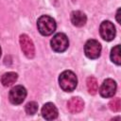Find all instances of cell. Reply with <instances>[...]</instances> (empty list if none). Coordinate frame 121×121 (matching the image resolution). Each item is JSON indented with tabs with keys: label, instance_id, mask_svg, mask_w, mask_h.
<instances>
[{
	"label": "cell",
	"instance_id": "6da1fadb",
	"mask_svg": "<svg viewBox=\"0 0 121 121\" xmlns=\"http://www.w3.org/2000/svg\"><path fill=\"white\" fill-rule=\"evenodd\" d=\"M59 83L60 88L65 92H72L76 89L78 84L77 76L69 70L63 71L59 77Z\"/></svg>",
	"mask_w": 121,
	"mask_h": 121
},
{
	"label": "cell",
	"instance_id": "7a4b0ae2",
	"mask_svg": "<svg viewBox=\"0 0 121 121\" xmlns=\"http://www.w3.org/2000/svg\"><path fill=\"white\" fill-rule=\"evenodd\" d=\"M37 26L40 33L43 36L51 35L56 30V22L55 20L47 15L41 16L37 21Z\"/></svg>",
	"mask_w": 121,
	"mask_h": 121
},
{
	"label": "cell",
	"instance_id": "3957f363",
	"mask_svg": "<svg viewBox=\"0 0 121 121\" xmlns=\"http://www.w3.org/2000/svg\"><path fill=\"white\" fill-rule=\"evenodd\" d=\"M69 45L68 38L63 33H57L51 40V47L56 52H63Z\"/></svg>",
	"mask_w": 121,
	"mask_h": 121
},
{
	"label": "cell",
	"instance_id": "277c9868",
	"mask_svg": "<svg viewBox=\"0 0 121 121\" xmlns=\"http://www.w3.org/2000/svg\"><path fill=\"white\" fill-rule=\"evenodd\" d=\"M84 52L89 59H97L101 53V44L96 40H89L84 46Z\"/></svg>",
	"mask_w": 121,
	"mask_h": 121
},
{
	"label": "cell",
	"instance_id": "5b68a950",
	"mask_svg": "<svg viewBox=\"0 0 121 121\" xmlns=\"http://www.w3.org/2000/svg\"><path fill=\"white\" fill-rule=\"evenodd\" d=\"M26 96V90L22 85H17L9 91V101L14 105L21 104L25 100Z\"/></svg>",
	"mask_w": 121,
	"mask_h": 121
},
{
	"label": "cell",
	"instance_id": "8992f818",
	"mask_svg": "<svg viewBox=\"0 0 121 121\" xmlns=\"http://www.w3.org/2000/svg\"><path fill=\"white\" fill-rule=\"evenodd\" d=\"M100 36L105 41H112L115 37V27L110 21H103L99 27Z\"/></svg>",
	"mask_w": 121,
	"mask_h": 121
},
{
	"label": "cell",
	"instance_id": "52a82bcc",
	"mask_svg": "<svg viewBox=\"0 0 121 121\" xmlns=\"http://www.w3.org/2000/svg\"><path fill=\"white\" fill-rule=\"evenodd\" d=\"M20 45L23 50V53L27 57V58H33L35 54V47L34 44L31 41V39L26 35L23 34L20 36Z\"/></svg>",
	"mask_w": 121,
	"mask_h": 121
},
{
	"label": "cell",
	"instance_id": "ba28073f",
	"mask_svg": "<svg viewBox=\"0 0 121 121\" xmlns=\"http://www.w3.org/2000/svg\"><path fill=\"white\" fill-rule=\"evenodd\" d=\"M116 91V83L112 78H107L103 81V83L100 86L99 93L100 95L103 97H112L115 94Z\"/></svg>",
	"mask_w": 121,
	"mask_h": 121
},
{
	"label": "cell",
	"instance_id": "9c48e42d",
	"mask_svg": "<svg viewBox=\"0 0 121 121\" xmlns=\"http://www.w3.org/2000/svg\"><path fill=\"white\" fill-rule=\"evenodd\" d=\"M42 115L46 120H53L58 117V109L53 103H45L42 108Z\"/></svg>",
	"mask_w": 121,
	"mask_h": 121
},
{
	"label": "cell",
	"instance_id": "30bf717a",
	"mask_svg": "<svg viewBox=\"0 0 121 121\" xmlns=\"http://www.w3.org/2000/svg\"><path fill=\"white\" fill-rule=\"evenodd\" d=\"M83 108H84V102L78 96L72 97L67 102V109L72 113H78V112H81L83 110Z\"/></svg>",
	"mask_w": 121,
	"mask_h": 121
},
{
	"label": "cell",
	"instance_id": "8fae6325",
	"mask_svg": "<svg viewBox=\"0 0 121 121\" xmlns=\"http://www.w3.org/2000/svg\"><path fill=\"white\" fill-rule=\"evenodd\" d=\"M86 21H87V17L83 12L79 10H75L71 13V22L74 26H78V27L83 26Z\"/></svg>",
	"mask_w": 121,
	"mask_h": 121
},
{
	"label": "cell",
	"instance_id": "7c38bea8",
	"mask_svg": "<svg viewBox=\"0 0 121 121\" xmlns=\"http://www.w3.org/2000/svg\"><path fill=\"white\" fill-rule=\"evenodd\" d=\"M17 78H18V75L14 72H8V73H5L2 78H1V82L4 86L8 87V86H10L12 85L16 80H17Z\"/></svg>",
	"mask_w": 121,
	"mask_h": 121
},
{
	"label": "cell",
	"instance_id": "4fadbf2b",
	"mask_svg": "<svg viewBox=\"0 0 121 121\" xmlns=\"http://www.w3.org/2000/svg\"><path fill=\"white\" fill-rule=\"evenodd\" d=\"M86 84H87V89H88L89 94L95 95L97 93V91H98V84H97V80H96L95 78L89 77L87 78Z\"/></svg>",
	"mask_w": 121,
	"mask_h": 121
},
{
	"label": "cell",
	"instance_id": "5bb4252c",
	"mask_svg": "<svg viewBox=\"0 0 121 121\" xmlns=\"http://www.w3.org/2000/svg\"><path fill=\"white\" fill-rule=\"evenodd\" d=\"M111 60L117 65L121 63V57H120V45H115L111 51Z\"/></svg>",
	"mask_w": 121,
	"mask_h": 121
},
{
	"label": "cell",
	"instance_id": "9a60e30c",
	"mask_svg": "<svg viewBox=\"0 0 121 121\" xmlns=\"http://www.w3.org/2000/svg\"><path fill=\"white\" fill-rule=\"evenodd\" d=\"M26 112L29 115H33L38 111V104L34 101H30L26 105Z\"/></svg>",
	"mask_w": 121,
	"mask_h": 121
},
{
	"label": "cell",
	"instance_id": "2e32d148",
	"mask_svg": "<svg viewBox=\"0 0 121 121\" xmlns=\"http://www.w3.org/2000/svg\"><path fill=\"white\" fill-rule=\"evenodd\" d=\"M109 108L112 111V112H119L121 109V100L119 97L113 98L110 101L109 103Z\"/></svg>",
	"mask_w": 121,
	"mask_h": 121
},
{
	"label": "cell",
	"instance_id": "e0dca14e",
	"mask_svg": "<svg viewBox=\"0 0 121 121\" xmlns=\"http://www.w3.org/2000/svg\"><path fill=\"white\" fill-rule=\"evenodd\" d=\"M119 15H120V9H118V10H117V13H116V20H117V22L120 24V19H119Z\"/></svg>",
	"mask_w": 121,
	"mask_h": 121
},
{
	"label": "cell",
	"instance_id": "ac0fdd59",
	"mask_svg": "<svg viewBox=\"0 0 121 121\" xmlns=\"http://www.w3.org/2000/svg\"><path fill=\"white\" fill-rule=\"evenodd\" d=\"M0 57H1V47H0Z\"/></svg>",
	"mask_w": 121,
	"mask_h": 121
}]
</instances>
